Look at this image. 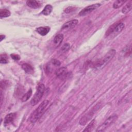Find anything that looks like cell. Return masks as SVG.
Wrapping results in <instances>:
<instances>
[{
  "label": "cell",
  "instance_id": "cell-9",
  "mask_svg": "<svg viewBox=\"0 0 132 132\" xmlns=\"http://www.w3.org/2000/svg\"><path fill=\"white\" fill-rule=\"evenodd\" d=\"M78 23V21L77 19H73L64 23L61 27V29H68L71 28L75 27Z\"/></svg>",
  "mask_w": 132,
  "mask_h": 132
},
{
  "label": "cell",
  "instance_id": "cell-10",
  "mask_svg": "<svg viewBox=\"0 0 132 132\" xmlns=\"http://www.w3.org/2000/svg\"><path fill=\"white\" fill-rule=\"evenodd\" d=\"M16 117V114L15 113H10L8 114L4 119V125L5 126L8 125L10 123H12Z\"/></svg>",
  "mask_w": 132,
  "mask_h": 132
},
{
  "label": "cell",
  "instance_id": "cell-12",
  "mask_svg": "<svg viewBox=\"0 0 132 132\" xmlns=\"http://www.w3.org/2000/svg\"><path fill=\"white\" fill-rule=\"evenodd\" d=\"M37 32L41 36H45L50 31V28L48 26L39 27L36 29Z\"/></svg>",
  "mask_w": 132,
  "mask_h": 132
},
{
  "label": "cell",
  "instance_id": "cell-11",
  "mask_svg": "<svg viewBox=\"0 0 132 132\" xmlns=\"http://www.w3.org/2000/svg\"><path fill=\"white\" fill-rule=\"evenodd\" d=\"M26 4L28 7L34 9H37L42 6V4L39 1L34 0L27 1L26 2Z\"/></svg>",
  "mask_w": 132,
  "mask_h": 132
},
{
  "label": "cell",
  "instance_id": "cell-2",
  "mask_svg": "<svg viewBox=\"0 0 132 132\" xmlns=\"http://www.w3.org/2000/svg\"><path fill=\"white\" fill-rule=\"evenodd\" d=\"M116 51L114 49L110 50L104 56L103 58L98 62L95 65L96 69H101L104 68L114 56Z\"/></svg>",
  "mask_w": 132,
  "mask_h": 132
},
{
  "label": "cell",
  "instance_id": "cell-15",
  "mask_svg": "<svg viewBox=\"0 0 132 132\" xmlns=\"http://www.w3.org/2000/svg\"><path fill=\"white\" fill-rule=\"evenodd\" d=\"M53 10V7L51 5H47L45 6L41 12V13L45 15H48L52 12Z\"/></svg>",
  "mask_w": 132,
  "mask_h": 132
},
{
  "label": "cell",
  "instance_id": "cell-21",
  "mask_svg": "<svg viewBox=\"0 0 132 132\" xmlns=\"http://www.w3.org/2000/svg\"><path fill=\"white\" fill-rule=\"evenodd\" d=\"M0 62L1 63H7L8 62V57L6 55L4 54V55H1V60Z\"/></svg>",
  "mask_w": 132,
  "mask_h": 132
},
{
  "label": "cell",
  "instance_id": "cell-7",
  "mask_svg": "<svg viewBox=\"0 0 132 132\" xmlns=\"http://www.w3.org/2000/svg\"><path fill=\"white\" fill-rule=\"evenodd\" d=\"M56 75L60 79H63L65 78H70V72H68L67 68L65 67H61L58 69L56 72Z\"/></svg>",
  "mask_w": 132,
  "mask_h": 132
},
{
  "label": "cell",
  "instance_id": "cell-23",
  "mask_svg": "<svg viewBox=\"0 0 132 132\" xmlns=\"http://www.w3.org/2000/svg\"><path fill=\"white\" fill-rule=\"evenodd\" d=\"M75 9V8L74 7L70 6V7H68L67 8H65V9L64 10V12L67 13H70V12H72L73 11H74Z\"/></svg>",
  "mask_w": 132,
  "mask_h": 132
},
{
  "label": "cell",
  "instance_id": "cell-13",
  "mask_svg": "<svg viewBox=\"0 0 132 132\" xmlns=\"http://www.w3.org/2000/svg\"><path fill=\"white\" fill-rule=\"evenodd\" d=\"M22 68L27 74H32L34 73L32 67L28 63H23L22 64Z\"/></svg>",
  "mask_w": 132,
  "mask_h": 132
},
{
  "label": "cell",
  "instance_id": "cell-4",
  "mask_svg": "<svg viewBox=\"0 0 132 132\" xmlns=\"http://www.w3.org/2000/svg\"><path fill=\"white\" fill-rule=\"evenodd\" d=\"M124 27V24L123 23H119L116 26H112L111 28H109L106 32L107 37H110L113 38L119 34H120Z\"/></svg>",
  "mask_w": 132,
  "mask_h": 132
},
{
  "label": "cell",
  "instance_id": "cell-16",
  "mask_svg": "<svg viewBox=\"0 0 132 132\" xmlns=\"http://www.w3.org/2000/svg\"><path fill=\"white\" fill-rule=\"evenodd\" d=\"M10 14V11L7 9H2L0 10V16L1 18L8 17Z\"/></svg>",
  "mask_w": 132,
  "mask_h": 132
},
{
  "label": "cell",
  "instance_id": "cell-8",
  "mask_svg": "<svg viewBox=\"0 0 132 132\" xmlns=\"http://www.w3.org/2000/svg\"><path fill=\"white\" fill-rule=\"evenodd\" d=\"M100 6H101V4L99 3H96V4L91 5H89V6L85 7L83 9H82L79 13V15L80 16L86 15V14H87L91 12L92 11H94V10L96 9Z\"/></svg>",
  "mask_w": 132,
  "mask_h": 132
},
{
  "label": "cell",
  "instance_id": "cell-6",
  "mask_svg": "<svg viewBox=\"0 0 132 132\" xmlns=\"http://www.w3.org/2000/svg\"><path fill=\"white\" fill-rule=\"evenodd\" d=\"M100 105L99 104H97L95 106H94L91 110H90L89 112H88L87 114L84 115L80 120L79 121V124L80 125H85L93 117L94 112L97 109V107H99Z\"/></svg>",
  "mask_w": 132,
  "mask_h": 132
},
{
  "label": "cell",
  "instance_id": "cell-18",
  "mask_svg": "<svg viewBox=\"0 0 132 132\" xmlns=\"http://www.w3.org/2000/svg\"><path fill=\"white\" fill-rule=\"evenodd\" d=\"M32 94V90L31 89H29L26 93H25L22 97L21 98V100L23 102H26L27 101L31 96Z\"/></svg>",
  "mask_w": 132,
  "mask_h": 132
},
{
  "label": "cell",
  "instance_id": "cell-19",
  "mask_svg": "<svg viewBox=\"0 0 132 132\" xmlns=\"http://www.w3.org/2000/svg\"><path fill=\"white\" fill-rule=\"evenodd\" d=\"M125 1L123 0H117L115 1L113 4V8L114 9H117L121 7L125 2Z\"/></svg>",
  "mask_w": 132,
  "mask_h": 132
},
{
  "label": "cell",
  "instance_id": "cell-25",
  "mask_svg": "<svg viewBox=\"0 0 132 132\" xmlns=\"http://www.w3.org/2000/svg\"><path fill=\"white\" fill-rule=\"evenodd\" d=\"M10 56H11V58H12L13 59L15 60H20V56L18 55H17V54H11Z\"/></svg>",
  "mask_w": 132,
  "mask_h": 132
},
{
  "label": "cell",
  "instance_id": "cell-26",
  "mask_svg": "<svg viewBox=\"0 0 132 132\" xmlns=\"http://www.w3.org/2000/svg\"><path fill=\"white\" fill-rule=\"evenodd\" d=\"M8 84V81H4L3 82L2 81V82H1V88L4 89V88H5L6 87H7Z\"/></svg>",
  "mask_w": 132,
  "mask_h": 132
},
{
  "label": "cell",
  "instance_id": "cell-20",
  "mask_svg": "<svg viewBox=\"0 0 132 132\" xmlns=\"http://www.w3.org/2000/svg\"><path fill=\"white\" fill-rule=\"evenodd\" d=\"M94 124H95V120H92L90 122V123L87 126L85 129L84 130V131H91L93 128Z\"/></svg>",
  "mask_w": 132,
  "mask_h": 132
},
{
  "label": "cell",
  "instance_id": "cell-27",
  "mask_svg": "<svg viewBox=\"0 0 132 132\" xmlns=\"http://www.w3.org/2000/svg\"><path fill=\"white\" fill-rule=\"evenodd\" d=\"M4 38H5V36H4V35H2L0 36V39H0V41H2Z\"/></svg>",
  "mask_w": 132,
  "mask_h": 132
},
{
  "label": "cell",
  "instance_id": "cell-14",
  "mask_svg": "<svg viewBox=\"0 0 132 132\" xmlns=\"http://www.w3.org/2000/svg\"><path fill=\"white\" fill-rule=\"evenodd\" d=\"M63 40V34H58L57 35H56L54 39V42L57 46H58L61 44Z\"/></svg>",
  "mask_w": 132,
  "mask_h": 132
},
{
  "label": "cell",
  "instance_id": "cell-5",
  "mask_svg": "<svg viewBox=\"0 0 132 132\" xmlns=\"http://www.w3.org/2000/svg\"><path fill=\"white\" fill-rule=\"evenodd\" d=\"M118 119V116L117 114L112 115L109 117L106 121L96 129V131H103L109 127L113 123H114Z\"/></svg>",
  "mask_w": 132,
  "mask_h": 132
},
{
  "label": "cell",
  "instance_id": "cell-24",
  "mask_svg": "<svg viewBox=\"0 0 132 132\" xmlns=\"http://www.w3.org/2000/svg\"><path fill=\"white\" fill-rule=\"evenodd\" d=\"M51 62L53 64H54L56 67H59L60 65V61H59L57 59H53L51 60Z\"/></svg>",
  "mask_w": 132,
  "mask_h": 132
},
{
  "label": "cell",
  "instance_id": "cell-17",
  "mask_svg": "<svg viewBox=\"0 0 132 132\" xmlns=\"http://www.w3.org/2000/svg\"><path fill=\"white\" fill-rule=\"evenodd\" d=\"M131 8H132V4H131V2H130L124 6V7L122 9V12L123 13H127L131 9Z\"/></svg>",
  "mask_w": 132,
  "mask_h": 132
},
{
  "label": "cell",
  "instance_id": "cell-3",
  "mask_svg": "<svg viewBox=\"0 0 132 132\" xmlns=\"http://www.w3.org/2000/svg\"><path fill=\"white\" fill-rule=\"evenodd\" d=\"M45 86L42 84L39 85L37 88L36 93L30 101V104L31 106H34L39 102L43 96Z\"/></svg>",
  "mask_w": 132,
  "mask_h": 132
},
{
  "label": "cell",
  "instance_id": "cell-1",
  "mask_svg": "<svg viewBox=\"0 0 132 132\" xmlns=\"http://www.w3.org/2000/svg\"><path fill=\"white\" fill-rule=\"evenodd\" d=\"M48 103L49 101L47 100L43 101L32 113L30 117V121L31 123L34 124L41 118L44 112L45 108L48 104Z\"/></svg>",
  "mask_w": 132,
  "mask_h": 132
},
{
  "label": "cell",
  "instance_id": "cell-22",
  "mask_svg": "<svg viewBox=\"0 0 132 132\" xmlns=\"http://www.w3.org/2000/svg\"><path fill=\"white\" fill-rule=\"evenodd\" d=\"M70 48V45L68 43H66L63 45V46L61 48V51L62 52H65L68 51Z\"/></svg>",
  "mask_w": 132,
  "mask_h": 132
}]
</instances>
